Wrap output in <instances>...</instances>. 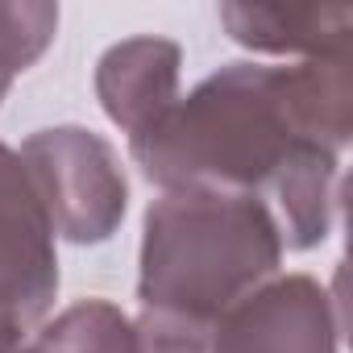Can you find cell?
I'll list each match as a JSON object with an SVG mask.
<instances>
[{
  "instance_id": "1",
  "label": "cell",
  "mask_w": 353,
  "mask_h": 353,
  "mask_svg": "<svg viewBox=\"0 0 353 353\" xmlns=\"http://www.w3.org/2000/svg\"><path fill=\"white\" fill-rule=\"evenodd\" d=\"M353 137V71L345 59L295 67L229 63L129 137V154L162 192L266 196L303 150L345 154Z\"/></svg>"
},
{
  "instance_id": "2",
  "label": "cell",
  "mask_w": 353,
  "mask_h": 353,
  "mask_svg": "<svg viewBox=\"0 0 353 353\" xmlns=\"http://www.w3.org/2000/svg\"><path fill=\"white\" fill-rule=\"evenodd\" d=\"M283 266V233L262 196L162 192L141 221L137 299L150 312L216 320Z\"/></svg>"
},
{
  "instance_id": "3",
  "label": "cell",
  "mask_w": 353,
  "mask_h": 353,
  "mask_svg": "<svg viewBox=\"0 0 353 353\" xmlns=\"http://www.w3.org/2000/svg\"><path fill=\"white\" fill-rule=\"evenodd\" d=\"M46 204L54 237L71 245H104L129 212V179L117 150L83 125H50L17 150Z\"/></svg>"
},
{
  "instance_id": "4",
  "label": "cell",
  "mask_w": 353,
  "mask_h": 353,
  "mask_svg": "<svg viewBox=\"0 0 353 353\" xmlns=\"http://www.w3.org/2000/svg\"><path fill=\"white\" fill-rule=\"evenodd\" d=\"M21 154L0 141V332L26 336L59 299V250Z\"/></svg>"
},
{
  "instance_id": "5",
  "label": "cell",
  "mask_w": 353,
  "mask_h": 353,
  "mask_svg": "<svg viewBox=\"0 0 353 353\" xmlns=\"http://www.w3.org/2000/svg\"><path fill=\"white\" fill-rule=\"evenodd\" d=\"M216 353H341V307L312 274H274L212 324Z\"/></svg>"
},
{
  "instance_id": "6",
  "label": "cell",
  "mask_w": 353,
  "mask_h": 353,
  "mask_svg": "<svg viewBox=\"0 0 353 353\" xmlns=\"http://www.w3.org/2000/svg\"><path fill=\"white\" fill-rule=\"evenodd\" d=\"M179 71H183V46L170 38H125L108 46L96 63V100L104 117L137 137L154 121L170 112V104L179 100Z\"/></svg>"
},
{
  "instance_id": "7",
  "label": "cell",
  "mask_w": 353,
  "mask_h": 353,
  "mask_svg": "<svg viewBox=\"0 0 353 353\" xmlns=\"http://www.w3.org/2000/svg\"><path fill=\"white\" fill-rule=\"evenodd\" d=\"M221 26L229 38L258 54L345 59L353 38L349 5H221Z\"/></svg>"
},
{
  "instance_id": "8",
  "label": "cell",
  "mask_w": 353,
  "mask_h": 353,
  "mask_svg": "<svg viewBox=\"0 0 353 353\" xmlns=\"http://www.w3.org/2000/svg\"><path fill=\"white\" fill-rule=\"evenodd\" d=\"M336 183H341V154L303 150L295 154L266 188V204L279 221L283 250H316L332 233L336 216Z\"/></svg>"
},
{
  "instance_id": "9",
  "label": "cell",
  "mask_w": 353,
  "mask_h": 353,
  "mask_svg": "<svg viewBox=\"0 0 353 353\" xmlns=\"http://www.w3.org/2000/svg\"><path fill=\"white\" fill-rule=\"evenodd\" d=\"M30 345L34 353H137L133 320L108 299H79L63 307Z\"/></svg>"
},
{
  "instance_id": "10",
  "label": "cell",
  "mask_w": 353,
  "mask_h": 353,
  "mask_svg": "<svg viewBox=\"0 0 353 353\" xmlns=\"http://www.w3.org/2000/svg\"><path fill=\"white\" fill-rule=\"evenodd\" d=\"M59 34V5L50 0H0V104L13 79L30 71Z\"/></svg>"
},
{
  "instance_id": "11",
  "label": "cell",
  "mask_w": 353,
  "mask_h": 353,
  "mask_svg": "<svg viewBox=\"0 0 353 353\" xmlns=\"http://www.w3.org/2000/svg\"><path fill=\"white\" fill-rule=\"evenodd\" d=\"M212 324L216 320H192V316H179V312L141 307V316L133 320L137 353H216Z\"/></svg>"
},
{
  "instance_id": "12",
  "label": "cell",
  "mask_w": 353,
  "mask_h": 353,
  "mask_svg": "<svg viewBox=\"0 0 353 353\" xmlns=\"http://www.w3.org/2000/svg\"><path fill=\"white\" fill-rule=\"evenodd\" d=\"M0 353H34V345L17 332H0Z\"/></svg>"
}]
</instances>
